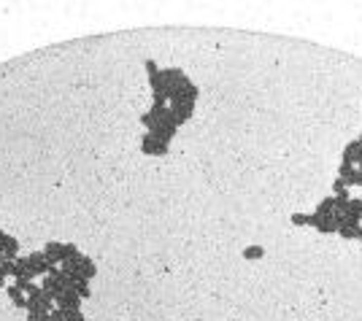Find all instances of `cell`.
I'll return each mask as SVG.
<instances>
[{"label": "cell", "mask_w": 362, "mask_h": 321, "mask_svg": "<svg viewBox=\"0 0 362 321\" xmlns=\"http://www.w3.org/2000/svg\"><path fill=\"white\" fill-rule=\"evenodd\" d=\"M16 262H19V267L25 273H30L33 278H36V275H49V270L54 267L43 256V251H36V254H30V256H22V259H16Z\"/></svg>", "instance_id": "obj_1"}, {"label": "cell", "mask_w": 362, "mask_h": 321, "mask_svg": "<svg viewBox=\"0 0 362 321\" xmlns=\"http://www.w3.org/2000/svg\"><path fill=\"white\" fill-rule=\"evenodd\" d=\"M335 221H338V235H341L343 240L360 238V224H362V219H354V216H335Z\"/></svg>", "instance_id": "obj_2"}, {"label": "cell", "mask_w": 362, "mask_h": 321, "mask_svg": "<svg viewBox=\"0 0 362 321\" xmlns=\"http://www.w3.org/2000/svg\"><path fill=\"white\" fill-rule=\"evenodd\" d=\"M141 151L143 154H154V157H162V154H168V143H162L160 138H154L152 133H143V138H141Z\"/></svg>", "instance_id": "obj_3"}, {"label": "cell", "mask_w": 362, "mask_h": 321, "mask_svg": "<svg viewBox=\"0 0 362 321\" xmlns=\"http://www.w3.org/2000/svg\"><path fill=\"white\" fill-rule=\"evenodd\" d=\"M54 302H57V308H62V311H79V305H81V297H79L73 289H65Z\"/></svg>", "instance_id": "obj_4"}, {"label": "cell", "mask_w": 362, "mask_h": 321, "mask_svg": "<svg viewBox=\"0 0 362 321\" xmlns=\"http://www.w3.org/2000/svg\"><path fill=\"white\" fill-rule=\"evenodd\" d=\"M314 227H317L322 235H332V232H338L335 214H332V216H317V224H314Z\"/></svg>", "instance_id": "obj_5"}, {"label": "cell", "mask_w": 362, "mask_h": 321, "mask_svg": "<svg viewBox=\"0 0 362 321\" xmlns=\"http://www.w3.org/2000/svg\"><path fill=\"white\" fill-rule=\"evenodd\" d=\"M62 246H65V243H54V240L43 246V256L51 262V265H57V262H62Z\"/></svg>", "instance_id": "obj_6"}, {"label": "cell", "mask_w": 362, "mask_h": 321, "mask_svg": "<svg viewBox=\"0 0 362 321\" xmlns=\"http://www.w3.org/2000/svg\"><path fill=\"white\" fill-rule=\"evenodd\" d=\"M360 146H362L360 141H349L346 146H343V157H341V162H349V165H354V162H357Z\"/></svg>", "instance_id": "obj_7"}, {"label": "cell", "mask_w": 362, "mask_h": 321, "mask_svg": "<svg viewBox=\"0 0 362 321\" xmlns=\"http://www.w3.org/2000/svg\"><path fill=\"white\" fill-rule=\"evenodd\" d=\"M314 214H317V216H332V214H335V197H332V194H327V197L317 205V211H314Z\"/></svg>", "instance_id": "obj_8"}, {"label": "cell", "mask_w": 362, "mask_h": 321, "mask_svg": "<svg viewBox=\"0 0 362 321\" xmlns=\"http://www.w3.org/2000/svg\"><path fill=\"white\" fill-rule=\"evenodd\" d=\"M289 221L297 227H314L317 224V214H292Z\"/></svg>", "instance_id": "obj_9"}, {"label": "cell", "mask_w": 362, "mask_h": 321, "mask_svg": "<svg viewBox=\"0 0 362 321\" xmlns=\"http://www.w3.org/2000/svg\"><path fill=\"white\" fill-rule=\"evenodd\" d=\"M5 291H8V297L14 300V305L27 308V300H25V294H22V289H19L16 284H8V286H5Z\"/></svg>", "instance_id": "obj_10"}, {"label": "cell", "mask_w": 362, "mask_h": 321, "mask_svg": "<svg viewBox=\"0 0 362 321\" xmlns=\"http://www.w3.org/2000/svg\"><path fill=\"white\" fill-rule=\"evenodd\" d=\"M262 256H265V249H262V246H246L243 249V259H262Z\"/></svg>", "instance_id": "obj_11"}, {"label": "cell", "mask_w": 362, "mask_h": 321, "mask_svg": "<svg viewBox=\"0 0 362 321\" xmlns=\"http://www.w3.org/2000/svg\"><path fill=\"white\" fill-rule=\"evenodd\" d=\"M349 192V186H346V181L343 178H335L332 181V197H338V194H346Z\"/></svg>", "instance_id": "obj_12"}, {"label": "cell", "mask_w": 362, "mask_h": 321, "mask_svg": "<svg viewBox=\"0 0 362 321\" xmlns=\"http://www.w3.org/2000/svg\"><path fill=\"white\" fill-rule=\"evenodd\" d=\"M354 165H357V168L362 170V146H360V154H357V162H354Z\"/></svg>", "instance_id": "obj_13"}, {"label": "cell", "mask_w": 362, "mask_h": 321, "mask_svg": "<svg viewBox=\"0 0 362 321\" xmlns=\"http://www.w3.org/2000/svg\"><path fill=\"white\" fill-rule=\"evenodd\" d=\"M0 286H5V275L3 273H0Z\"/></svg>", "instance_id": "obj_14"}, {"label": "cell", "mask_w": 362, "mask_h": 321, "mask_svg": "<svg viewBox=\"0 0 362 321\" xmlns=\"http://www.w3.org/2000/svg\"><path fill=\"white\" fill-rule=\"evenodd\" d=\"M360 238H362V224H360Z\"/></svg>", "instance_id": "obj_15"}]
</instances>
